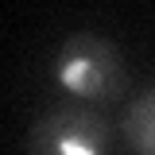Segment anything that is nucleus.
I'll return each mask as SVG.
<instances>
[{"instance_id": "f257e3e1", "label": "nucleus", "mask_w": 155, "mask_h": 155, "mask_svg": "<svg viewBox=\"0 0 155 155\" xmlns=\"http://www.w3.org/2000/svg\"><path fill=\"white\" fill-rule=\"evenodd\" d=\"M54 85L78 101H113L124 85V62L113 43L97 35H70L51 66Z\"/></svg>"}, {"instance_id": "f03ea898", "label": "nucleus", "mask_w": 155, "mask_h": 155, "mask_svg": "<svg viewBox=\"0 0 155 155\" xmlns=\"http://www.w3.org/2000/svg\"><path fill=\"white\" fill-rule=\"evenodd\" d=\"M31 155H105L109 132L93 113L58 109L31 128Z\"/></svg>"}, {"instance_id": "7ed1b4c3", "label": "nucleus", "mask_w": 155, "mask_h": 155, "mask_svg": "<svg viewBox=\"0 0 155 155\" xmlns=\"http://www.w3.org/2000/svg\"><path fill=\"white\" fill-rule=\"evenodd\" d=\"M124 132H128V140H132V147L140 155H155V89H147L128 109Z\"/></svg>"}]
</instances>
